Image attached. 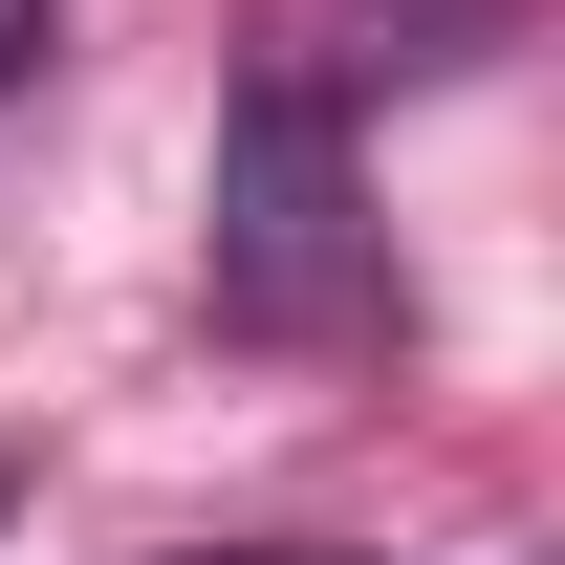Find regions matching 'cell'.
I'll return each mask as SVG.
<instances>
[{
  "mask_svg": "<svg viewBox=\"0 0 565 565\" xmlns=\"http://www.w3.org/2000/svg\"><path fill=\"white\" fill-rule=\"evenodd\" d=\"M349 282H370V217H349V109L305 66L239 87V131H217V327H349Z\"/></svg>",
  "mask_w": 565,
  "mask_h": 565,
  "instance_id": "1",
  "label": "cell"
},
{
  "mask_svg": "<svg viewBox=\"0 0 565 565\" xmlns=\"http://www.w3.org/2000/svg\"><path fill=\"white\" fill-rule=\"evenodd\" d=\"M22 66H44V0H0V87H22Z\"/></svg>",
  "mask_w": 565,
  "mask_h": 565,
  "instance_id": "2",
  "label": "cell"
},
{
  "mask_svg": "<svg viewBox=\"0 0 565 565\" xmlns=\"http://www.w3.org/2000/svg\"><path fill=\"white\" fill-rule=\"evenodd\" d=\"M262 565H282V544H262Z\"/></svg>",
  "mask_w": 565,
  "mask_h": 565,
  "instance_id": "3",
  "label": "cell"
}]
</instances>
